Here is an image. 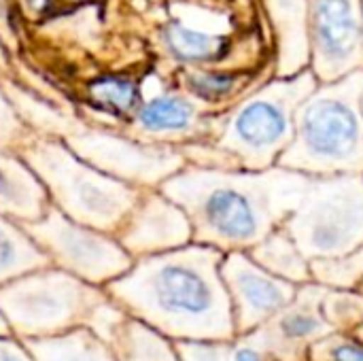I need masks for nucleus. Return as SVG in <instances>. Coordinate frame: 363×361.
Instances as JSON below:
<instances>
[{
  "mask_svg": "<svg viewBox=\"0 0 363 361\" xmlns=\"http://www.w3.org/2000/svg\"><path fill=\"white\" fill-rule=\"evenodd\" d=\"M89 96L98 106L115 115L134 113L136 106L140 104L138 85L128 79H102L89 87Z\"/></svg>",
  "mask_w": 363,
  "mask_h": 361,
  "instance_id": "nucleus-22",
  "label": "nucleus"
},
{
  "mask_svg": "<svg viewBox=\"0 0 363 361\" xmlns=\"http://www.w3.org/2000/svg\"><path fill=\"white\" fill-rule=\"evenodd\" d=\"M362 109H363V91H362Z\"/></svg>",
  "mask_w": 363,
  "mask_h": 361,
  "instance_id": "nucleus-30",
  "label": "nucleus"
},
{
  "mask_svg": "<svg viewBox=\"0 0 363 361\" xmlns=\"http://www.w3.org/2000/svg\"><path fill=\"white\" fill-rule=\"evenodd\" d=\"M223 253L183 245L138 257L106 283V294L155 332L187 340H219L232 332V300L221 277Z\"/></svg>",
  "mask_w": 363,
  "mask_h": 361,
  "instance_id": "nucleus-2",
  "label": "nucleus"
},
{
  "mask_svg": "<svg viewBox=\"0 0 363 361\" xmlns=\"http://www.w3.org/2000/svg\"><path fill=\"white\" fill-rule=\"evenodd\" d=\"M132 138L145 143H185L204 140L208 134L215 136L213 123L204 119L198 100L187 94L155 89L149 96H140V104L132 117Z\"/></svg>",
  "mask_w": 363,
  "mask_h": 361,
  "instance_id": "nucleus-13",
  "label": "nucleus"
},
{
  "mask_svg": "<svg viewBox=\"0 0 363 361\" xmlns=\"http://www.w3.org/2000/svg\"><path fill=\"white\" fill-rule=\"evenodd\" d=\"M279 326H281V332L287 340H302V338H308L315 332H319L323 323L313 311L298 309L294 313H287Z\"/></svg>",
  "mask_w": 363,
  "mask_h": 361,
  "instance_id": "nucleus-24",
  "label": "nucleus"
},
{
  "mask_svg": "<svg viewBox=\"0 0 363 361\" xmlns=\"http://www.w3.org/2000/svg\"><path fill=\"white\" fill-rule=\"evenodd\" d=\"M119 245L132 257L164 253L191 243L187 215L160 189H143L138 202L115 232Z\"/></svg>",
  "mask_w": 363,
  "mask_h": 361,
  "instance_id": "nucleus-11",
  "label": "nucleus"
},
{
  "mask_svg": "<svg viewBox=\"0 0 363 361\" xmlns=\"http://www.w3.org/2000/svg\"><path fill=\"white\" fill-rule=\"evenodd\" d=\"M255 74L251 70H230V68H194L183 72L185 91L206 104L228 102L236 96H247L253 85Z\"/></svg>",
  "mask_w": 363,
  "mask_h": 361,
  "instance_id": "nucleus-20",
  "label": "nucleus"
},
{
  "mask_svg": "<svg viewBox=\"0 0 363 361\" xmlns=\"http://www.w3.org/2000/svg\"><path fill=\"white\" fill-rule=\"evenodd\" d=\"M21 228L51 264L91 285H106L134 264V257L113 234L72 221L53 204L40 219L21 223Z\"/></svg>",
  "mask_w": 363,
  "mask_h": 361,
  "instance_id": "nucleus-9",
  "label": "nucleus"
},
{
  "mask_svg": "<svg viewBox=\"0 0 363 361\" xmlns=\"http://www.w3.org/2000/svg\"><path fill=\"white\" fill-rule=\"evenodd\" d=\"M311 68L294 77H270L232 106L211 143L179 145L187 164L264 170L279 164L296 130V111L317 87Z\"/></svg>",
  "mask_w": 363,
  "mask_h": 361,
  "instance_id": "nucleus-3",
  "label": "nucleus"
},
{
  "mask_svg": "<svg viewBox=\"0 0 363 361\" xmlns=\"http://www.w3.org/2000/svg\"><path fill=\"white\" fill-rule=\"evenodd\" d=\"M28 351L36 361H117L113 349L87 328L26 340Z\"/></svg>",
  "mask_w": 363,
  "mask_h": 361,
  "instance_id": "nucleus-16",
  "label": "nucleus"
},
{
  "mask_svg": "<svg viewBox=\"0 0 363 361\" xmlns=\"http://www.w3.org/2000/svg\"><path fill=\"white\" fill-rule=\"evenodd\" d=\"M164 40H166L168 51L177 60L185 64H194V66L219 62L221 57L228 55V49H230V38L225 34L196 28L179 19L168 23Z\"/></svg>",
  "mask_w": 363,
  "mask_h": 361,
  "instance_id": "nucleus-17",
  "label": "nucleus"
},
{
  "mask_svg": "<svg viewBox=\"0 0 363 361\" xmlns=\"http://www.w3.org/2000/svg\"><path fill=\"white\" fill-rule=\"evenodd\" d=\"M179 355L183 361H225L223 349L217 347H208V345H181L179 347Z\"/></svg>",
  "mask_w": 363,
  "mask_h": 361,
  "instance_id": "nucleus-25",
  "label": "nucleus"
},
{
  "mask_svg": "<svg viewBox=\"0 0 363 361\" xmlns=\"http://www.w3.org/2000/svg\"><path fill=\"white\" fill-rule=\"evenodd\" d=\"M308 181L279 164L264 170L185 164L157 189L187 215L194 243L230 253L253 249L283 226Z\"/></svg>",
  "mask_w": 363,
  "mask_h": 361,
  "instance_id": "nucleus-1",
  "label": "nucleus"
},
{
  "mask_svg": "<svg viewBox=\"0 0 363 361\" xmlns=\"http://www.w3.org/2000/svg\"><path fill=\"white\" fill-rule=\"evenodd\" d=\"M51 206L49 196L23 157L0 143V213L17 223L40 219Z\"/></svg>",
  "mask_w": 363,
  "mask_h": 361,
  "instance_id": "nucleus-15",
  "label": "nucleus"
},
{
  "mask_svg": "<svg viewBox=\"0 0 363 361\" xmlns=\"http://www.w3.org/2000/svg\"><path fill=\"white\" fill-rule=\"evenodd\" d=\"M47 266H51V260L26 234L21 223L0 213V285Z\"/></svg>",
  "mask_w": 363,
  "mask_h": 361,
  "instance_id": "nucleus-18",
  "label": "nucleus"
},
{
  "mask_svg": "<svg viewBox=\"0 0 363 361\" xmlns=\"http://www.w3.org/2000/svg\"><path fill=\"white\" fill-rule=\"evenodd\" d=\"M221 277L236 306L240 326H255L272 313L285 309L296 287L291 281L281 279L259 266L249 251H230L221 260Z\"/></svg>",
  "mask_w": 363,
  "mask_h": 361,
  "instance_id": "nucleus-12",
  "label": "nucleus"
},
{
  "mask_svg": "<svg viewBox=\"0 0 363 361\" xmlns=\"http://www.w3.org/2000/svg\"><path fill=\"white\" fill-rule=\"evenodd\" d=\"M232 361H262V357H259L253 349H249V347H240V349H236V351H234Z\"/></svg>",
  "mask_w": 363,
  "mask_h": 361,
  "instance_id": "nucleus-28",
  "label": "nucleus"
},
{
  "mask_svg": "<svg viewBox=\"0 0 363 361\" xmlns=\"http://www.w3.org/2000/svg\"><path fill=\"white\" fill-rule=\"evenodd\" d=\"M363 70L317 83L296 111L279 166L306 177L363 174Z\"/></svg>",
  "mask_w": 363,
  "mask_h": 361,
  "instance_id": "nucleus-4",
  "label": "nucleus"
},
{
  "mask_svg": "<svg viewBox=\"0 0 363 361\" xmlns=\"http://www.w3.org/2000/svg\"><path fill=\"white\" fill-rule=\"evenodd\" d=\"M11 330H9V326H6V321H4V317L0 315V336H4V334H9Z\"/></svg>",
  "mask_w": 363,
  "mask_h": 361,
  "instance_id": "nucleus-29",
  "label": "nucleus"
},
{
  "mask_svg": "<svg viewBox=\"0 0 363 361\" xmlns=\"http://www.w3.org/2000/svg\"><path fill=\"white\" fill-rule=\"evenodd\" d=\"M4 94L32 130L62 138L64 145L89 166L136 187H160L168 177L187 164V157L179 145L145 143L132 136L128 138L108 130L85 126L47 109L13 85H9Z\"/></svg>",
  "mask_w": 363,
  "mask_h": 361,
  "instance_id": "nucleus-6",
  "label": "nucleus"
},
{
  "mask_svg": "<svg viewBox=\"0 0 363 361\" xmlns=\"http://www.w3.org/2000/svg\"><path fill=\"white\" fill-rule=\"evenodd\" d=\"M274 53L272 74L294 77L311 64L308 43V0H262Z\"/></svg>",
  "mask_w": 363,
  "mask_h": 361,
  "instance_id": "nucleus-14",
  "label": "nucleus"
},
{
  "mask_svg": "<svg viewBox=\"0 0 363 361\" xmlns=\"http://www.w3.org/2000/svg\"><path fill=\"white\" fill-rule=\"evenodd\" d=\"M106 298L96 285L47 266L0 285V315L26 340L47 338L85 328Z\"/></svg>",
  "mask_w": 363,
  "mask_h": 361,
  "instance_id": "nucleus-7",
  "label": "nucleus"
},
{
  "mask_svg": "<svg viewBox=\"0 0 363 361\" xmlns=\"http://www.w3.org/2000/svg\"><path fill=\"white\" fill-rule=\"evenodd\" d=\"M32 134V128L21 119L6 94L0 91V143L9 149H15Z\"/></svg>",
  "mask_w": 363,
  "mask_h": 361,
  "instance_id": "nucleus-23",
  "label": "nucleus"
},
{
  "mask_svg": "<svg viewBox=\"0 0 363 361\" xmlns=\"http://www.w3.org/2000/svg\"><path fill=\"white\" fill-rule=\"evenodd\" d=\"M332 361H363V345L357 343H342L336 345L330 353Z\"/></svg>",
  "mask_w": 363,
  "mask_h": 361,
  "instance_id": "nucleus-27",
  "label": "nucleus"
},
{
  "mask_svg": "<svg viewBox=\"0 0 363 361\" xmlns=\"http://www.w3.org/2000/svg\"><path fill=\"white\" fill-rule=\"evenodd\" d=\"M308 43L319 83L363 70V0H308Z\"/></svg>",
  "mask_w": 363,
  "mask_h": 361,
  "instance_id": "nucleus-10",
  "label": "nucleus"
},
{
  "mask_svg": "<svg viewBox=\"0 0 363 361\" xmlns=\"http://www.w3.org/2000/svg\"><path fill=\"white\" fill-rule=\"evenodd\" d=\"M117 361H183L168 345L164 334L147 323L128 317L108 345Z\"/></svg>",
  "mask_w": 363,
  "mask_h": 361,
  "instance_id": "nucleus-21",
  "label": "nucleus"
},
{
  "mask_svg": "<svg viewBox=\"0 0 363 361\" xmlns=\"http://www.w3.org/2000/svg\"><path fill=\"white\" fill-rule=\"evenodd\" d=\"M249 255L264 266L268 272L287 279L291 283L304 281L311 272L308 257L300 251L291 234L285 226L274 228L264 240H259L253 249H249Z\"/></svg>",
  "mask_w": 363,
  "mask_h": 361,
  "instance_id": "nucleus-19",
  "label": "nucleus"
},
{
  "mask_svg": "<svg viewBox=\"0 0 363 361\" xmlns=\"http://www.w3.org/2000/svg\"><path fill=\"white\" fill-rule=\"evenodd\" d=\"M283 226L308 260L363 247V174L311 177Z\"/></svg>",
  "mask_w": 363,
  "mask_h": 361,
  "instance_id": "nucleus-8",
  "label": "nucleus"
},
{
  "mask_svg": "<svg viewBox=\"0 0 363 361\" xmlns=\"http://www.w3.org/2000/svg\"><path fill=\"white\" fill-rule=\"evenodd\" d=\"M17 153L38 177L55 209L77 223L113 236L143 194V187L89 166L53 134L32 130Z\"/></svg>",
  "mask_w": 363,
  "mask_h": 361,
  "instance_id": "nucleus-5",
  "label": "nucleus"
},
{
  "mask_svg": "<svg viewBox=\"0 0 363 361\" xmlns=\"http://www.w3.org/2000/svg\"><path fill=\"white\" fill-rule=\"evenodd\" d=\"M0 361H36L32 357V353L28 351V347L19 345L17 340H11L4 336H0Z\"/></svg>",
  "mask_w": 363,
  "mask_h": 361,
  "instance_id": "nucleus-26",
  "label": "nucleus"
}]
</instances>
